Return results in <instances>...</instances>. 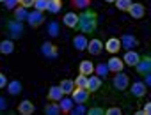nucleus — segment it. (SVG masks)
<instances>
[{
  "label": "nucleus",
  "mask_w": 151,
  "mask_h": 115,
  "mask_svg": "<svg viewBox=\"0 0 151 115\" xmlns=\"http://www.w3.org/2000/svg\"><path fill=\"white\" fill-rule=\"evenodd\" d=\"M18 6H22V7H32L34 6V0H18Z\"/></svg>",
  "instance_id": "e433bc0d"
},
{
  "label": "nucleus",
  "mask_w": 151,
  "mask_h": 115,
  "mask_svg": "<svg viewBox=\"0 0 151 115\" xmlns=\"http://www.w3.org/2000/svg\"><path fill=\"white\" fill-rule=\"evenodd\" d=\"M142 111H144V115H151V103H146L144 108H142Z\"/></svg>",
  "instance_id": "ea45409f"
},
{
  "label": "nucleus",
  "mask_w": 151,
  "mask_h": 115,
  "mask_svg": "<svg viewBox=\"0 0 151 115\" xmlns=\"http://www.w3.org/2000/svg\"><path fill=\"white\" fill-rule=\"evenodd\" d=\"M126 11H128V13H130V16H132V18H135V20H140V18L144 16V13H146L144 6H142V4H139V2H132V4H130V7H128Z\"/></svg>",
  "instance_id": "6e6552de"
},
{
  "label": "nucleus",
  "mask_w": 151,
  "mask_h": 115,
  "mask_svg": "<svg viewBox=\"0 0 151 115\" xmlns=\"http://www.w3.org/2000/svg\"><path fill=\"white\" fill-rule=\"evenodd\" d=\"M60 9H62V0H48V4H46V11L48 13L57 14Z\"/></svg>",
  "instance_id": "4be33fe9"
},
{
  "label": "nucleus",
  "mask_w": 151,
  "mask_h": 115,
  "mask_svg": "<svg viewBox=\"0 0 151 115\" xmlns=\"http://www.w3.org/2000/svg\"><path fill=\"white\" fill-rule=\"evenodd\" d=\"M0 51H2L4 55H11L14 51V43L13 39H4L2 43H0Z\"/></svg>",
  "instance_id": "412c9836"
},
{
  "label": "nucleus",
  "mask_w": 151,
  "mask_h": 115,
  "mask_svg": "<svg viewBox=\"0 0 151 115\" xmlns=\"http://www.w3.org/2000/svg\"><path fill=\"white\" fill-rule=\"evenodd\" d=\"M135 67H137V73L139 75H147V73H151V57L149 55H144V57H140L139 59V62L135 64Z\"/></svg>",
  "instance_id": "20e7f679"
},
{
  "label": "nucleus",
  "mask_w": 151,
  "mask_h": 115,
  "mask_svg": "<svg viewBox=\"0 0 151 115\" xmlns=\"http://www.w3.org/2000/svg\"><path fill=\"white\" fill-rule=\"evenodd\" d=\"M6 87H7V92H9L11 96H18V94L22 92V89H23V85H22L20 80H13V82H9Z\"/></svg>",
  "instance_id": "aec40b11"
},
{
  "label": "nucleus",
  "mask_w": 151,
  "mask_h": 115,
  "mask_svg": "<svg viewBox=\"0 0 151 115\" xmlns=\"http://www.w3.org/2000/svg\"><path fill=\"white\" fill-rule=\"evenodd\" d=\"M87 113H89V115H103L105 110H103L101 106H93L91 110H87Z\"/></svg>",
  "instance_id": "f704fd0d"
},
{
  "label": "nucleus",
  "mask_w": 151,
  "mask_h": 115,
  "mask_svg": "<svg viewBox=\"0 0 151 115\" xmlns=\"http://www.w3.org/2000/svg\"><path fill=\"white\" fill-rule=\"evenodd\" d=\"M91 55H100L101 51H103V43L100 41V39H91V41H87V48H86Z\"/></svg>",
  "instance_id": "ddd939ff"
},
{
  "label": "nucleus",
  "mask_w": 151,
  "mask_h": 115,
  "mask_svg": "<svg viewBox=\"0 0 151 115\" xmlns=\"http://www.w3.org/2000/svg\"><path fill=\"white\" fill-rule=\"evenodd\" d=\"M0 2H4V0H0Z\"/></svg>",
  "instance_id": "37998d69"
},
{
  "label": "nucleus",
  "mask_w": 151,
  "mask_h": 115,
  "mask_svg": "<svg viewBox=\"0 0 151 115\" xmlns=\"http://www.w3.org/2000/svg\"><path fill=\"white\" fill-rule=\"evenodd\" d=\"M27 21H29V25L30 27H39V25H43V21H45V14H43V11H34V13H29L27 14Z\"/></svg>",
  "instance_id": "0eeeda50"
},
{
  "label": "nucleus",
  "mask_w": 151,
  "mask_h": 115,
  "mask_svg": "<svg viewBox=\"0 0 151 115\" xmlns=\"http://www.w3.org/2000/svg\"><path fill=\"white\" fill-rule=\"evenodd\" d=\"M6 108H7V101L4 97H0V111H4Z\"/></svg>",
  "instance_id": "a19ab883"
},
{
  "label": "nucleus",
  "mask_w": 151,
  "mask_h": 115,
  "mask_svg": "<svg viewBox=\"0 0 151 115\" xmlns=\"http://www.w3.org/2000/svg\"><path fill=\"white\" fill-rule=\"evenodd\" d=\"M48 34H50L52 37H57V35H59V23H57V21H52V23L48 25Z\"/></svg>",
  "instance_id": "473e14b6"
},
{
  "label": "nucleus",
  "mask_w": 151,
  "mask_h": 115,
  "mask_svg": "<svg viewBox=\"0 0 151 115\" xmlns=\"http://www.w3.org/2000/svg\"><path fill=\"white\" fill-rule=\"evenodd\" d=\"M119 43H121V48H124V50H133L139 44L137 37L132 35V34H124L123 37H119Z\"/></svg>",
  "instance_id": "1a4fd4ad"
},
{
  "label": "nucleus",
  "mask_w": 151,
  "mask_h": 115,
  "mask_svg": "<svg viewBox=\"0 0 151 115\" xmlns=\"http://www.w3.org/2000/svg\"><path fill=\"white\" fill-rule=\"evenodd\" d=\"M62 96H64V92L60 90V87H52V89L48 90V99H50V101H59Z\"/></svg>",
  "instance_id": "bb28decb"
},
{
  "label": "nucleus",
  "mask_w": 151,
  "mask_h": 115,
  "mask_svg": "<svg viewBox=\"0 0 151 115\" xmlns=\"http://www.w3.org/2000/svg\"><path fill=\"white\" fill-rule=\"evenodd\" d=\"M105 50L109 51V53H117L119 50H121V43H119V37H110L105 44Z\"/></svg>",
  "instance_id": "dca6fc26"
},
{
  "label": "nucleus",
  "mask_w": 151,
  "mask_h": 115,
  "mask_svg": "<svg viewBox=\"0 0 151 115\" xmlns=\"http://www.w3.org/2000/svg\"><path fill=\"white\" fill-rule=\"evenodd\" d=\"M89 90L87 89H80V87H75L73 89V92H71V99H73V103H86L87 99H89Z\"/></svg>",
  "instance_id": "39448f33"
},
{
  "label": "nucleus",
  "mask_w": 151,
  "mask_h": 115,
  "mask_svg": "<svg viewBox=\"0 0 151 115\" xmlns=\"http://www.w3.org/2000/svg\"><path fill=\"white\" fill-rule=\"evenodd\" d=\"M34 110H36V106H34V103L29 101V99H23V101L18 104V111L23 113V115H32Z\"/></svg>",
  "instance_id": "4468645a"
},
{
  "label": "nucleus",
  "mask_w": 151,
  "mask_h": 115,
  "mask_svg": "<svg viewBox=\"0 0 151 115\" xmlns=\"http://www.w3.org/2000/svg\"><path fill=\"white\" fill-rule=\"evenodd\" d=\"M59 87H60V90L64 92V96H68V94H71V92H73V89H75V82L66 78V80H62V82H60V85H59Z\"/></svg>",
  "instance_id": "393cba45"
},
{
  "label": "nucleus",
  "mask_w": 151,
  "mask_h": 115,
  "mask_svg": "<svg viewBox=\"0 0 151 115\" xmlns=\"http://www.w3.org/2000/svg\"><path fill=\"white\" fill-rule=\"evenodd\" d=\"M109 71L112 73H117V71H123V60L119 59V57H110L109 59V64H107Z\"/></svg>",
  "instance_id": "f3484780"
},
{
  "label": "nucleus",
  "mask_w": 151,
  "mask_h": 115,
  "mask_svg": "<svg viewBox=\"0 0 151 115\" xmlns=\"http://www.w3.org/2000/svg\"><path fill=\"white\" fill-rule=\"evenodd\" d=\"M112 85H114V89H116V90H126V89H128V85H130V78H128V75H124V73H121V71L114 73Z\"/></svg>",
  "instance_id": "7ed1b4c3"
},
{
  "label": "nucleus",
  "mask_w": 151,
  "mask_h": 115,
  "mask_svg": "<svg viewBox=\"0 0 151 115\" xmlns=\"http://www.w3.org/2000/svg\"><path fill=\"white\" fill-rule=\"evenodd\" d=\"M105 2H109V4H114V2H116V0H105Z\"/></svg>",
  "instance_id": "79ce46f5"
},
{
  "label": "nucleus",
  "mask_w": 151,
  "mask_h": 115,
  "mask_svg": "<svg viewBox=\"0 0 151 115\" xmlns=\"http://www.w3.org/2000/svg\"><path fill=\"white\" fill-rule=\"evenodd\" d=\"M91 4V0H71V6L75 9H87Z\"/></svg>",
  "instance_id": "7c9ffc66"
},
{
  "label": "nucleus",
  "mask_w": 151,
  "mask_h": 115,
  "mask_svg": "<svg viewBox=\"0 0 151 115\" xmlns=\"http://www.w3.org/2000/svg\"><path fill=\"white\" fill-rule=\"evenodd\" d=\"M46 4H48V0H34V7L37 11H46Z\"/></svg>",
  "instance_id": "72a5a7b5"
},
{
  "label": "nucleus",
  "mask_w": 151,
  "mask_h": 115,
  "mask_svg": "<svg viewBox=\"0 0 151 115\" xmlns=\"http://www.w3.org/2000/svg\"><path fill=\"white\" fill-rule=\"evenodd\" d=\"M4 4H6L7 9H14L18 6V0H4Z\"/></svg>",
  "instance_id": "4c0bfd02"
},
{
  "label": "nucleus",
  "mask_w": 151,
  "mask_h": 115,
  "mask_svg": "<svg viewBox=\"0 0 151 115\" xmlns=\"http://www.w3.org/2000/svg\"><path fill=\"white\" fill-rule=\"evenodd\" d=\"M116 7L119 9V11H126L128 7H130V4H132V0H116Z\"/></svg>",
  "instance_id": "2f4dec72"
},
{
  "label": "nucleus",
  "mask_w": 151,
  "mask_h": 115,
  "mask_svg": "<svg viewBox=\"0 0 151 115\" xmlns=\"http://www.w3.org/2000/svg\"><path fill=\"white\" fill-rule=\"evenodd\" d=\"M69 113H73V115H84V113H87V108L84 106V103H77V106L73 104V108L69 110Z\"/></svg>",
  "instance_id": "c85d7f7f"
},
{
  "label": "nucleus",
  "mask_w": 151,
  "mask_h": 115,
  "mask_svg": "<svg viewBox=\"0 0 151 115\" xmlns=\"http://www.w3.org/2000/svg\"><path fill=\"white\" fill-rule=\"evenodd\" d=\"M98 27V14L91 9H86L82 14H78V23L75 28H78L82 34H93Z\"/></svg>",
  "instance_id": "f257e3e1"
},
{
  "label": "nucleus",
  "mask_w": 151,
  "mask_h": 115,
  "mask_svg": "<svg viewBox=\"0 0 151 115\" xmlns=\"http://www.w3.org/2000/svg\"><path fill=\"white\" fill-rule=\"evenodd\" d=\"M62 21H64L66 27L75 28V27H77V23H78V14H75V13H66L64 18H62Z\"/></svg>",
  "instance_id": "6ab92c4d"
},
{
  "label": "nucleus",
  "mask_w": 151,
  "mask_h": 115,
  "mask_svg": "<svg viewBox=\"0 0 151 115\" xmlns=\"http://www.w3.org/2000/svg\"><path fill=\"white\" fill-rule=\"evenodd\" d=\"M94 75H98L100 78L109 76V67H107V64H98V66L94 67Z\"/></svg>",
  "instance_id": "c756f323"
},
{
  "label": "nucleus",
  "mask_w": 151,
  "mask_h": 115,
  "mask_svg": "<svg viewBox=\"0 0 151 115\" xmlns=\"http://www.w3.org/2000/svg\"><path fill=\"white\" fill-rule=\"evenodd\" d=\"M139 59H140V55L135 50H126V53L123 57V64H126L130 67H135V64L139 62Z\"/></svg>",
  "instance_id": "9d476101"
},
{
  "label": "nucleus",
  "mask_w": 151,
  "mask_h": 115,
  "mask_svg": "<svg viewBox=\"0 0 151 115\" xmlns=\"http://www.w3.org/2000/svg\"><path fill=\"white\" fill-rule=\"evenodd\" d=\"M57 103H59V106H60V111H64V113H69V110H71V108H73V104H75V103H73V99L64 97V96H62Z\"/></svg>",
  "instance_id": "5701e85b"
},
{
  "label": "nucleus",
  "mask_w": 151,
  "mask_h": 115,
  "mask_svg": "<svg viewBox=\"0 0 151 115\" xmlns=\"http://www.w3.org/2000/svg\"><path fill=\"white\" fill-rule=\"evenodd\" d=\"M105 113H107V115H121L123 111H121V108H117V106H110V108L105 110Z\"/></svg>",
  "instance_id": "c9c22d12"
},
{
  "label": "nucleus",
  "mask_w": 151,
  "mask_h": 115,
  "mask_svg": "<svg viewBox=\"0 0 151 115\" xmlns=\"http://www.w3.org/2000/svg\"><path fill=\"white\" fill-rule=\"evenodd\" d=\"M45 113H46V115H59V113H62V111H60V106H59L57 101H50V103L45 106Z\"/></svg>",
  "instance_id": "b1692460"
},
{
  "label": "nucleus",
  "mask_w": 151,
  "mask_h": 115,
  "mask_svg": "<svg viewBox=\"0 0 151 115\" xmlns=\"http://www.w3.org/2000/svg\"><path fill=\"white\" fill-rule=\"evenodd\" d=\"M14 20H18V21H23V20H27V7H22V6H16L14 9Z\"/></svg>",
  "instance_id": "a878e982"
},
{
  "label": "nucleus",
  "mask_w": 151,
  "mask_h": 115,
  "mask_svg": "<svg viewBox=\"0 0 151 115\" xmlns=\"http://www.w3.org/2000/svg\"><path fill=\"white\" fill-rule=\"evenodd\" d=\"M101 85H103V83H101V78H100L98 75H94V73H93V76L89 75V78H87V87H86L89 92H98V90L101 89Z\"/></svg>",
  "instance_id": "9b49d317"
},
{
  "label": "nucleus",
  "mask_w": 151,
  "mask_h": 115,
  "mask_svg": "<svg viewBox=\"0 0 151 115\" xmlns=\"http://www.w3.org/2000/svg\"><path fill=\"white\" fill-rule=\"evenodd\" d=\"M87 78H89V76H86V75H80V73H78V76L73 80V82H75V87L86 89V87H87Z\"/></svg>",
  "instance_id": "cd10ccee"
},
{
  "label": "nucleus",
  "mask_w": 151,
  "mask_h": 115,
  "mask_svg": "<svg viewBox=\"0 0 151 115\" xmlns=\"http://www.w3.org/2000/svg\"><path fill=\"white\" fill-rule=\"evenodd\" d=\"M78 73H80V75H86V76L93 75V73H94V64H93L91 60H82L80 66H78Z\"/></svg>",
  "instance_id": "a211bd4d"
},
{
  "label": "nucleus",
  "mask_w": 151,
  "mask_h": 115,
  "mask_svg": "<svg viewBox=\"0 0 151 115\" xmlns=\"http://www.w3.org/2000/svg\"><path fill=\"white\" fill-rule=\"evenodd\" d=\"M6 85H7V78H6L4 73H0V89H4Z\"/></svg>",
  "instance_id": "58836bf2"
},
{
  "label": "nucleus",
  "mask_w": 151,
  "mask_h": 115,
  "mask_svg": "<svg viewBox=\"0 0 151 115\" xmlns=\"http://www.w3.org/2000/svg\"><path fill=\"white\" fill-rule=\"evenodd\" d=\"M128 87H130L132 96H135V97H144V96H146L147 85H146L144 82H135V83H132V85H128Z\"/></svg>",
  "instance_id": "f8f14e48"
},
{
  "label": "nucleus",
  "mask_w": 151,
  "mask_h": 115,
  "mask_svg": "<svg viewBox=\"0 0 151 115\" xmlns=\"http://www.w3.org/2000/svg\"><path fill=\"white\" fill-rule=\"evenodd\" d=\"M73 48L78 50V51H84V50L87 48V37H86L84 34L75 35V37H73Z\"/></svg>",
  "instance_id": "2eb2a0df"
},
{
  "label": "nucleus",
  "mask_w": 151,
  "mask_h": 115,
  "mask_svg": "<svg viewBox=\"0 0 151 115\" xmlns=\"http://www.w3.org/2000/svg\"><path fill=\"white\" fill-rule=\"evenodd\" d=\"M6 28H7V34H9L11 39H18V37L23 35V25H22V21H18V20L7 21Z\"/></svg>",
  "instance_id": "f03ea898"
},
{
  "label": "nucleus",
  "mask_w": 151,
  "mask_h": 115,
  "mask_svg": "<svg viewBox=\"0 0 151 115\" xmlns=\"http://www.w3.org/2000/svg\"><path fill=\"white\" fill-rule=\"evenodd\" d=\"M41 53H43V57H46V59H57L59 48L53 43H43L41 44Z\"/></svg>",
  "instance_id": "423d86ee"
}]
</instances>
